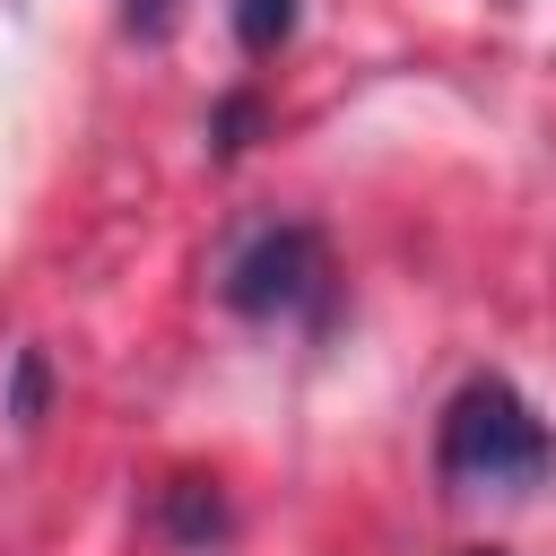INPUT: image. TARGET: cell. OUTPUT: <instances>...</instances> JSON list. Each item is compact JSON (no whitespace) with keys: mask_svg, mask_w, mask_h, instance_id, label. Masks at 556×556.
Listing matches in <instances>:
<instances>
[{"mask_svg":"<svg viewBox=\"0 0 556 556\" xmlns=\"http://www.w3.org/2000/svg\"><path fill=\"white\" fill-rule=\"evenodd\" d=\"M478 556H486V547H478Z\"/></svg>","mask_w":556,"mask_h":556,"instance_id":"obj_6","label":"cell"},{"mask_svg":"<svg viewBox=\"0 0 556 556\" xmlns=\"http://www.w3.org/2000/svg\"><path fill=\"white\" fill-rule=\"evenodd\" d=\"M235 35L243 52H278L295 35V0H235Z\"/></svg>","mask_w":556,"mask_h":556,"instance_id":"obj_3","label":"cell"},{"mask_svg":"<svg viewBox=\"0 0 556 556\" xmlns=\"http://www.w3.org/2000/svg\"><path fill=\"white\" fill-rule=\"evenodd\" d=\"M9 408H17V426L43 408V365H35V356H17V400H9Z\"/></svg>","mask_w":556,"mask_h":556,"instance_id":"obj_4","label":"cell"},{"mask_svg":"<svg viewBox=\"0 0 556 556\" xmlns=\"http://www.w3.org/2000/svg\"><path fill=\"white\" fill-rule=\"evenodd\" d=\"M174 17V0H130V26H165Z\"/></svg>","mask_w":556,"mask_h":556,"instance_id":"obj_5","label":"cell"},{"mask_svg":"<svg viewBox=\"0 0 556 556\" xmlns=\"http://www.w3.org/2000/svg\"><path fill=\"white\" fill-rule=\"evenodd\" d=\"M330 295V252L313 226H261L235 261H226V304L252 313V321H295V313H321Z\"/></svg>","mask_w":556,"mask_h":556,"instance_id":"obj_2","label":"cell"},{"mask_svg":"<svg viewBox=\"0 0 556 556\" xmlns=\"http://www.w3.org/2000/svg\"><path fill=\"white\" fill-rule=\"evenodd\" d=\"M434 469H443V486H460V495H521V486H539L547 469H556V434L539 426V408L504 382V374H478V382H460L452 391V408H443V434H434Z\"/></svg>","mask_w":556,"mask_h":556,"instance_id":"obj_1","label":"cell"}]
</instances>
